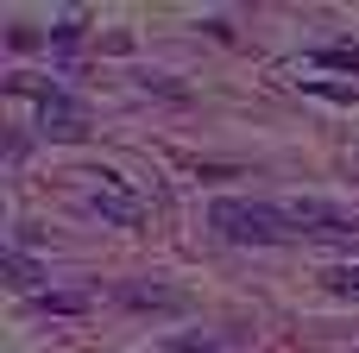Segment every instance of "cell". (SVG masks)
<instances>
[{"label": "cell", "mask_w": 359, "mask_h": 353, "mask_svg": "<svg viewBox=\"0 0 359 353\" xmlns=\"http://www.w3.org/2000/svg\"><path fill=\"white\" fill-rule=\"evenodd\" d=\"M309 63H328V69H353V76H359V44H322V51H309Z\"/></svg>", "instance_id": "obj_6"}, {"label": "cell", "mask_w": 359, "mask_h": 353, "mask_svg": "<svg viewBox=\"0 0 359 353\" xmlns=\"http://www.w3.org/2000/svg\"><path fill=\"white\" fill-rule=\"evenodd\" d=\"M208 227L221 240H233V246H284V240H297V227L284 221V208H271V202H233V196L208 208Z\"/></svg>", "instance_id": "obj_1"}, {"label": "cell", "mask_w": 359, "mask_h": 353, "mask_svg": "<svg viewBox=\"0 0 359 353\" xmlns=\"http://www.w3.org/2000/svg\"><path fill=\"white\" fill-rule=\"evenodd\" d=\"M322 284H328V291H341V297H359V265H334Z\"/></svg>", "instance_id": "obj_8"}, {"label": "cell", "mask_w": 359, "mask_h": 353, "mask_svg": "<svg viewBox=\"0 0 359 353\" xmlns=\"http://www.w3.org/2000/svg\"><path fill=\"white\" fill-rule=\"evenodd\" d=\"M170 353H215L208 341H170Z\"/></svg>", "instance_id": "obj_10"}, {"label": "cell", "mask_w": 359, "mask_h": 353, "mask_svg": "<svg viewBox=\"0 0 359 353\" xmlns=\"http://www.w3.org/2000/svg\"><path fill=\"white\" fill-rule=\"evenodd\" d=\"M0 272H6V278H13L19 291H38V284H44V272H38V265H32L25 253H0Z\"/></svg>", "instance_id": "obj_5"}, {"label": "cell", "mask_w": 359, "mask_h": 353, "mask_svg": "<svg viewBox=\"0 0 359 353\" xmlns=\"http://www.w3.org/2000/svg\"><path fill=\"white\" fill-rule=\"evenodd\" d=\"M120 303H133V309H177V297H164V291H139V284H126Z\"/></svg>", "instance_id": "obj_7"}, {"label": "cell", "mask_w": 359, "mask_h": 353, "mask_svg": "<svg viewBox=\"0 0 359 353\" xmlns=\"http://www.w3.org/2000/svg\"><path fill=\"white\" fill-rule=\"evenodd\" d=\"M6 88H13V95H38V126H44V139H63V145L88 139L95 114H88L76 95H63V88H50V82H38V76H6Z\"/></svg>", "instance_id": "obj_2"}, {"label": "cell", "mask_w": 359, "mask_h": 353, "mask_svg": "<svg viewBox=\"0 0 359 353\" xmlns=\"http://www.w3.org/2000/svg\"><path fill=\"white\" fill-rule=\"evenodd\" d=\"M95 189H88V208L101 215V221H114V227H145L151 221V208L139 202V189L126 183V177H114V171H101V177H88Z\"/></svg>", "instance_id": "obj_4"}, {"label": "cell", "mask_w": 359, "mask_h": 353, "mask_svg": "<svg viewBox=\"0 0 359 353\" xmlns=\"http://www.w3.org/2000/svg\"><path fill=\"white\" fill-rule=\"evenodd\" d=\"M6 44H13V51H38V32H32V25H13Z\"/></svg>", "instance_id": "obj_9"}, {"label": "cell", "mask_w": 359, "mask_h": 353, "mask_svg": "<svg viewBox=\"0 0 359 353\" xmlns=\"http://www.w3.org/2000/svg\"><path fill=\"white\" fill-rule=\"evenodd\" d=\"M284 221L303 234V240H322V246H359V221L328 208V202H284Z\"/></svg>", "instance_id": "obj_3"}]
</instances>
